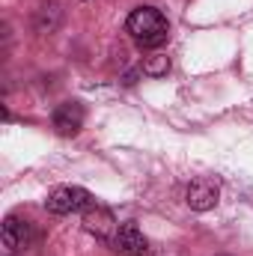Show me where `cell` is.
Wrapping results in <instances>:
<instances>
[{
	"label": "cell",
	"instance_id": "4",
	"mask_svg": "<svg viewBox=\"0 0 253 256\" xmlns=\"http://www.w3.org/2000/svg\"><path fill=\"white\" fill-rule=\"evenodd\" d=\"M110 250L120 256H149V242L143 238V232L134 224H122L110 242Z\"/></svg>",
	"mask_w": 253,
	"mask_h": 256
},
{
	"label": "cell",
	"instance_id": "7",
	"mask_svg": "<svg viewBox=\"0 0 253 256\" xmlns=\"http://www.w3.org/2000/svg\"><path fill=\"white\" fill-rule=\"evenodd\" d=\"M30 242V224L18 220V218H6L3 224V248L6 250H21Z\"/></svg>",
	"mask_w": 253,
	"mask_h": 256
},
{
	"label": "cell",
	"instance_id": "8",
	"mask_svg": "<svg viewBox=\"0 0 253 256\" xmlns=\"http://www.w3.org/2000/svg\"><path fill=\"white\" fill-rule=\"evenodd\" d=\"M170 72V60L164 57V54H152L146 63H143V74H149V78H161V74H167Z\"/></svg>",
	"mask_w": 253,
	"mask_h": 256
},
{
	"label": "cell",
	"instance_id": "1",
	"mask_svg": "<svg viewBox=\"0 0 253 256\" xmlns=\"http://www.w3.org/2000/svg\"><path fill=\"white\" fill-rule=\"evenodd\" d=\"M126 27L140 48H158L167 42V18L152 6H137L128 15Z\"/></svg>",
	"mask_w": 253,
	"mask_h": 256
},
{
	"label": "cell",
	"instance_id": "5",
	"mask_svg": "<svg viewBox=\"0 0 253 256\" xmlns=\"http://www.w3.org/2000/svg\"><path fill=\"white\" fill-rule=\"evenodd\" d=\"M185 200H188V206L194 208V212H208V208L218 206V200H220V188H218L214 179H194V182L188 185Z\"/></svg>",
	"mask_w": 253,
	"mask_h": 256
},
{
	"label": "cell",
	"instance_id": "6",
	"mask_svg": "<svg viewBox=\"0 0 253 256\" xmlns=\"http://www.w3.org/2000/svg\"><path fill=\"white\" fill-rule=\"evenodd\" d=\"M84 126V108L78 104V102H63L57 110H54V128H57V134H63V137H74L78 131Z\"/></svg>",
	"mask_w": 253,
	"mask_h": 256
},
{
	"label": "cell",
	"instance_id": "3",
	"mask_svg": "<svg viewBox=\"0 0 253 256\" xmlns=\"http://www.w3.org/2000/svg\"><path fill=\"white\" fill-rule=\"evenodd\" d=\"M84 230H86L90 236H96V238H102V242L110 244L114 236H116V230H120V224H116V218H114L110 208H104V206H90L86 214H84Z\"/></svg>",
	"mask_w": 253,
	"mask_h": 256
},
{
	"label": "cell",
	"instance_id": "2",
	"mask_svg": "<svg viewBox=\"0 0 253 256\" xmlns=\"http://www.w3.org/2000/svg\"><path fill=\"white\" fill-rule=\"evenodd\" d=\"M96 206L92 194L84 191V188H74V185H63V188H54L45 200V208L51 214H72V212H84Z\"/></svg>",
	"mask_w": 253,
	"mask_h": 256
}]
</instances>
